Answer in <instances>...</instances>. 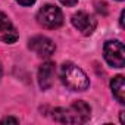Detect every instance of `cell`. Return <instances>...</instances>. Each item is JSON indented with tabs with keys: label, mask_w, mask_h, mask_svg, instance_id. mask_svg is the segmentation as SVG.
<instances>
[{
	"label": "cell",
	"mask_w": 125,
	"mask_h": 125,
	"mask_svg": "<svg viewBox=\"0 0 125 125\" xmlns=\"http://www.w3.org/2000/svg\"><path fill=\"white\" fill-rule=\"evenodd\" d=\"M124 15H125V12L122 10V13H121V21H119V22H121V27H124Z\"/></svg>",
	"instance_id": "obj_13"
},
{
	"label": "cell",
	"mask_w": 125,
	"mask_h": 125,
	"mask_svg": "<svg viewBox=\"0 0 125 125\" xmlns=\"http://www.w3.org/2000/svg\"><path fill=\"white\" fill-rule=\"evenodd\" d=\"M37 22L43 28L54 30L63 24V13L54 5H44L37 13Z\"/></svg>",
	"instance_id": "obj_3"
},
{
	"label": "cell",
	"mask_w": 125,
	"mask_h": 125,
	"mask_svg": "<svg viewBox=\"0 0 125 125\" xmlns=\"http://www.w3.org/2000/svg\"><path fill=\"white\" fill-rule=\"evenodd\" d=\"M125 122V115H124V112H121V124H124Z\"/></svg>",
	"instance_id": "obj_14"
},
{
	"label": "cell",
	"mask_w": 125,
	"mask_h": 125,
	"mask_svg": "<svg viewBox=\"0 0 125 125\" xmlns=\"http://www.w3.org/2000/svg\"><path fill=\"white\" fill-rule=\"evenodd\" d=\"M60 3L63 6H75L78 3V0H60Z\"/></svg>",
	"instance_id": "obj_11"
},
{
	"label": "cell",
	"mask_w": 125,
	"mask_h": 125,
	"mask_svg": "<svg viewBox=\"0 0 125 125\" xmlns=\"http://www.w3.org/2000/svg\"><path fill=\"white\" fill-rule=\"evenodd\" d=\"M104 60L113 68H124L125 65V52L124 44L119 40H109L103 47Z\"/></svg>",
	"instance_id": "obj_4"
},
{
	"label": "cell",
	"mask_w": 125,
	"mask_h": 125,
	"mask_svg": "<svg viewBox=\"0 0 125 125\" xmlns=\"http://www.w3.org/2000/svg\"><path fill=\"white\" fill-rule=\"evenodd\" d=\"M110 88L113 93V97L119 102V103H125V83H124V77L122 75H116L112 81H110Z\"/></svg>",
	"instance_id": "obj_9"
},
{
	"label": "cell",
	"mask_w": 125,
	"mask_h": 125,
	"mask_svg": "<svg viewBox=\"0 0 125 125\" xmlns=\"http://www.w3.org/2000/svg\"><path fill=\"white\" fill-rule=\"evenodd\" d=\"M18 122H19V121H18L16 118H10V116L0 121V124H2V125H3V124H18Z\"/></svg>",
	"instance_id": "obj_10"
},
{
	"label": "cell",
	"mask_w": 125,
	"mask_h": 125,
	"mask_svg": "<svg viewBox=\"0 0 125 125\" xmlns=\"http://www.w3.org/2000/svg\"><path fill=\"white\" fill-rule=\"evenodd\" d=\"M56 68L53 62H44L38 69V84L41 90H49L54 81Z\"/></svg>",
	"instance_id": "obj_8"
},
{
	"label": "cell",
	"mask_w": 125,
	"mask_h": 125,
	"mask_svg": "<svg viewBox=\"0 0 125 125\" xmlns=\"http://www.w3.org/2000/svg\"><path fill=\"white\" fill-rule=\"evenodd\" d=\"M0 77H2V65H0Z\"/></svg>",
	"instance_id": "obj_15"
},
{
	"label": "cell",
	"mask_w": 125,
	"mask_h": 125,
	"mask_svg": "<svg viewBox=\"0 0 125 125\" xmlns=\"http://www.w3.org/2000/svg\"><path fill=\"white\" fill-rule=\"evenodd\" d=\"M60 80L63 85H66L72 91H84L90 85L87 74L71 62H66L60 66Z\"/></svg>",
	"instance_id": "obj_2"
},
{
	"label": "cell",
	"mask_w": 125,
	"mask_h": 125,
	"mask_svg": "<svg viewBox=\"0 0 125 125\" xmlns=\"http://www.w3.org/2000/svg\"><path fill=\"white\" fill-rule=\"evenodd\" d=\"M52 113L53 119L60 124H84L91 116V107L85 102L77 100L69 107H57Z\"/></svg>",
	"instance_id": "obj_1"
},
{
	"label": "cell",
	"mask_w": 125,
	"mask_h": 125,
	"mask_svg": "<svg viewBox=\"0 0 125 125\" xmlns=\"http://www.w3.org/2000/svg\"><path fill=\"white\" fill-rule=\"evenodd\" d=\"M16 2L19 5H22V6H31V5L35 3V0H16Z\"/></svg>",
	"instance_id": "obj_12"
},
{
	"label": "cell",
	"mask_w": 125,
	"mask_h": 125,
	"mask_svg": "<svg viewBox=\"0 0 125 125\" xmlns=\"http://www.w3.org/2000/svg\"><path fill=\"white\" fill-rule=\"evenodd\" d=\"M19 34L15 28V25L12 24V21L8 18L6 13L0 12V41L12 44L18 40Z\"/></svg>",
	"instance_id": "obj_7"
},
{
	"label": "cell",
	"mask_w": 125,
	"mask_h": 125,
	"mask_svg": "<svg viewBox=\"0 0 125 125\" xmlns=\"http://www.w3.org/2000/svg\"><path fill=\"white\" fill-rule=\"evenodd\" d=\"M28 46L40 57H50L54 53V50H56L54 43L50 38L44 37V35H35V37H32L30 40V44Z\"/></svg>",
	"instance_id": "obj_5"
},
{
	"label": "cell",
	"mask_w": 125,
	"mask_h": 125,
	"mask_svg": "<svg viewBox=\"0 0 125 125\" xmlns=\"http://www.w3.org/2000/svg\"><path fill=\"white\" fill-rule=\"evenodd\" d=\"M72 25L83 34V35H90L94 32L97 27V21L94 19L93 15H88L87 12H77L72 16Z\"/></svg>",
	"instance_id": "obj_6"
}]
</instances>
